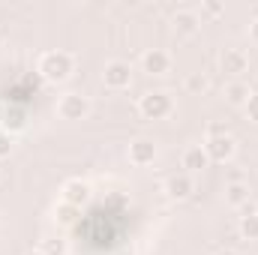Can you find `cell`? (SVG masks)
<instances>
[{
    "label": "cell",
    "mask_w": 258,
    "mask_h": 255,
    "mask_svg": "<svg viewBox=\"0 0 258 255\" xmlns=\"http://www.w3.org/2000/svg\"><path fill=\"white\" fill-rule=\"evenodd\" d=\"M36 72L48 84H63L66 78L75 72V60H72L69 51H42L39 63H36Z\"/></svg>",
    "instance_id": "6da1fadb"
},
{
    "label": "cell",
    "mask_w": 258,
    "mask_h": 255,
    "mask_svg": "<svg viewBox=\"0 0 258 255\" xmlns=\"http://www.w3.org/2000/svg\"><path fill=\"white\" fill-rule=\"evenodd\" d=\"M138 114L144 120H165L174 114V99L168 90H147L144 96H138Z\"/></svg>",
    "instance_id": "7a4b0ae2"
},
{
    "label": "cell",
    "mask_w": 258,
    "mask_h": 255,
    "mask_svg": "<svg viewBox=\"0 0 258 255\" xmlns=\"http://www.w3.org/2000/svg\"><path fill=\"white\" fill-rule=\"evenodd\" d=\"M87 114H90V96L69 90L57 99V117L60 120H84Z\"/></svg>",
    "instance_id": "3957f363"
},
{
    "label": "cell",
    "mask_w": 258,
    "mask_h": 255,
    "mask_svg": "<svg viewBox=\"0 0 258 255\" xmlns=\"http://www.w3.org/2000/svg\"><path fill=\"white\" fill-rule=\"evenodd\" d=\"M102 84L108 90H126L132 84V66L126 60H108L102 66Z\"/></svg>",
    "instance_id": "277c9868"
},
{
    "label": "cell",
    "mask_w": 258,
    "mask_h": 255,
    "mask_svg": "<svg viewBox=\"0 0 258 255\" xmlns=\"http://www.w3.org/2000/svg\"><path fill=\"white\" fill-rule=\"evenodd\" d=\"M201 147H204V153H207L210 162H228V159L237 153V141H234L231 135H213V138H207Z\"/></svg>",
    "instance_id": "5b68a950"
},
{
    "label": "cell",
    "mask_w": 258,
    "mask_h": 255,
    "mask_svg": "<svg viewBox=\"0 0 258 255\" xmlns=\"http://www.w3.org/2000/svg\"><path fill=\"white\" fill-rule=\"evenodd\" d=\"M126 156H129V162H132V165L144 168V165H153V162H156L159 147H156V141H153V138H135V141H129Z\"/></svg>",
    "instance_id": "8992f818"
},
{
    "label": "cell",
    "mask_w": 258,
    "mask_h": 255,
    "mask_svg": "<svg viewBox=\"0 0 258 255\" xmlns=\"http://www.w3.org/2000/svg\"><path fill=\"white\" fill-rule=\"evenodd\" d=\"M171 30H174L177 39H192V36H198V30H201V18H198V12H192V9H180V12H174V15H171Z\"/></svg>",
    "instance_id": "52a82bcc"
},
{
    "label": "cell",
    "mask_w": 258,
    "mask_h": 255,
    "mask_svg": "<svg viewBox=\"0 0 258 255\" xmlns=\"http://www.w3.org/2000/svg\"><path fill=\"white\" fill-rule=\"evenodd\" d=\"M219 69L225 72V75H243L246 69H249V54L243 51V48H222V54H219Z\"/></svg>",
    "instance_id": "ba28073f"
},
{
    "label": "cell",
    "mask_w": 258,
    "mask_h": 255,
    "mask_svg": "<svg viewBox=\"0 0 258 255\" xmlns=\"http://www.w3.org/2000/svg\"><path fill=\"white\" fill-rule=\"evenodd\" d=\"M171 69V54L165 48H147L141 54V72L147 75H165Z\"/></svg>",
    "instance_id": "9c48e42d"
},
{
    "label": "cell",
    "mask_w": 258,
    "mask_h": 255,
    "mask_svg": "<svg viewBox=\"0 0 258 255\" xmlns=\"http://www.w3.org/2000/svg\"><path fill=\"white\" fill-rule=\"evenodd\" d=\"M90 201V183L87 180H66L63 183V204H72V207H84Z\"/></svg>",
    "instance_id": "30bf717a"
},
{
    "label": "cell",
    "mask_w": 258,
    "mask_h": 255,
    "mask_svg": "<svg viewBox=\"0 0 258 255\" xmlns=\"http://www.w3.org/2000/svg\"><path fill=\"white\" fill-rule=\"evenodd\" d=\"M192 192H195V183H192L189 174H174V177L165 180V195H168L171 201H186Z\"/></svg>",
    "instance_id": "8fae6325"
},
{
    "label": "cell",
    "mask_w": 258,
    "mask_h": 255,
    "mask_svg": "<svg viewBox=\"0 0 258 255\" xmlns=\"http://www.w3.org/2000/svg\"><path fill=\"white\" fill-rule=\"evenodd\" d=\"M24 126H27V108L24 105H6V111H3V132L15 135Z\"/></svg>",
    "instance_id": "7c38bea8"
},
{
    "label": "cell",
    "mask_w": 258,
    "mask_h": 255,
    "mask_svg": "<svg viewBox=\"0 0 258 255\" xmlns=\"http://www.w3.org/2000/svg\"><path fill=\"white\" fill-rule=\"evenodd\" d=\"M180 162H183V168H186L189 174H192V171H204V168L210 165V159H207V153H204V147H201V144H192V147H186Z\"/></svg>",
    "instance_id": "4fadbf2b"
},
{
    "label": "cell",
    "mask_w": 258,
    "mask_h": 255,
    "mask_svg": "<svg viewBox=\"0 0 258 255\" xmlns=\"http://www.w3.org/2000/svg\"><path fill=\"white\" fill-rule=\"evenodd\" d=\"M249 96H252V90H249V84H246V81H231V84H225V99H228V105L243 108Z\"/></svg>",
    "instance_id": "5bb4252c"
},
{
    "label": "cell",
    "mask_w": 258,
    "mask_h": 255,
    "mask_svg": "<svg viewBox=\"0 0 258 255\" xmlns=\"http://www.w3.org/2000/svg\"><path fill=\"white\" fill-rule=\"evenodd\" d=\"M225 201H228L231 207H246V204H249V186H246L243 180L228 183V186H225Z\"/></svg>",
    "instance_id": "9a60e30c"
},
{
    "label": "cell",
    "mask_w": 258,
    "mask_h": 255,
    "mask_svg": "<svg viewBox=\"0 0 258 255\" xmlns=\"http://www.w3.org/2000/svg\"><path fill=\"white\" fill-rule=\"evenodd\" d=\"M183 87H186L192 96H201V93H207L210 78H207L204 72H189V75H186V81H183Z\"/></svg>",
    "instance_id": "2e32d148"
},
{
    "label": "cell",
    "mask_w": 258,
    "mask_h": 255,
    "mask_svg": "<svg viewBox=\"0 0 258 255\" xmlns=\"http://www.w3.org/2000/svg\"><path fill=\"white\" fill-rule=\"evenodd\" d=\"M240 237L243 240H258V213H246L240 216Z\"/></svg>",
    "instance_id": "e0dca14e"
},
{
    "label": "cell",
    "mask_w": 258,
    "mask_h": 255,
    "mask_svg": "<svg viewBox=\"0 0 258 255\" xmlns=\"http://www.w3.org/2000/svg\"><path fill=\"white\" fill-rule=\"evenodd\" d=\"M75 216H78V207H72V204H60V207H57V219H60L63 225H72Z\"/></svg>",
    "instance_id": "ac0fdd59"
},
{
    "label": "cell",
    "mask_w": 258,
    "mask_h": 255,
    "mask_svg": "<svg viewBox=\"0 0 258 255\" xmlns=\"http://www.w3.org/2000/svg\"><path fill=\"white\" fill-rule=\"evenodd\" d=\"M201 12L210 15V18H219V15L225 12V6H222L219 0H204V3H201Z\"/></svg>",
    "instance_id": "d6986e66"
},
{
    "label": "cell",
    "mask_w": 258,
    "mask_h": 255,
    "mask_svg": "<svg viewBox=\"0 0 258 255\" xmlns=\"http://www.w3.org/2000/svg\"><path fill=\"white\" fill-rule=\"evenodd\" d=\"M39 249H42L45 255H66V243L63 240H45Z\"/></svg>",
    "instance_id": "ffe728a7"
},
{
    "label": "cell",
    "mask_w": 258,
    "mask_h": 255,
    "mask_svg": "<svg viewBox=\"0 0 258 255\" xmlns=\"http://www.w3.org/2000/svg\"><path fill=\"white\" fill-rule=\"evenodd\" d=\"M243 111H246V117L258 123V90H252V96L246 99V105H243Z\"/></svg>",
    "instance_id": "44dd1931"
},
{
    "label": "cell",
    "mask_w": 258,
    "mask_h": 255,
    "mask_svg": "<svg viewBox=\"0 0 258 255\" xmlns=\"http://www.w3.org/2000/svg\"><path fill=\"white\" fill-rule=\"evenodd\" d=\"M12 150H15V141H12V135H9V132H0V159L12 156Z\"/></svg>",
    "instance_id": "7402d4cb"
},
{
    "label": "cell",
    "mask_w": 258,
    "mask_h": 255,
    "mask_svg": "<svg viewBox=\"0 0 258 255\" xmlns=\"http://www.w3.org/2000/svg\"><path fill=\"white\" fill-rule=\"evenodd\" d=\"M213 135H228V126L225 123H210L207 126V138H213Z\"/></svg>",
    "instance_id": "603a6c76"
},
{
    "label": "cell",
    "mask_w": 258,
    "mask_h": 255,
    "mask_svg": "<svg viewBox=\"0 0 258 255\" xmlns=\"http://www.w3.org/2000/svg\"><path fill=\"white\" fill-rule=\"evenodd\" d=\"M249 39H252V45H258V15L249 21Z\"/></svg>",
    "instance_id": "cb8c5ba5"
},
{
    "label": "cell",
    "mask_w": 258,
    "mask_h": 255,
    "mask_svg": "<svg viewBox=\"0 0 258 255\" xmlns=\"http://www.w3.org/2000/svg\"><path fill=\"white\" fill-rule=\"evenodd\" d=\"M216 255H240V252H237V249H219Z\"/></svg>",
    "instance_id": "d4e9b609"
},
{
    "label": "cell",
    "mask_w": 258,
    "mask_h": 255,
    "mask_svg": "<svg viewBox=\"0 0 258 255\" xmlns=\"http://www.w3.org/2000/svg\"><path fill=\"white\" fill-rule=\"evenodd\" d=\"M24 255H45V252H42V249H27Z\"/></svg>",
    "instance_id": "484cf974"
},
{
    "label": "cell",
    "mask_w": 258,
    "mask_h": 255,
    "mask_svg": "<svg viewBox=\"0 0 258 255\" xmlns=\"http://www.w3.org/2000/svg\"><path fill=\"white\" fill-rule=\"evenodd\" d=\"M3 111H6V105L0 102V126H3Z\"/></svg>",
    "instance_id": "4316f807"
}]
</instances>
